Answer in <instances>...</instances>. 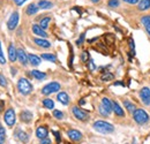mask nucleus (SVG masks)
Wrapping results in <instances>:
<instances>
[{
	"label": "nucleus",
	"mask_w": 150,
	"mask_h": 144,
	"mask_svg": "<svg viewBox=\"0 0 150 144\" xmlns=\"http://www.w3.org/2000/svg\"><path fill=\"white\" fill-rule=\"evenodd\" d=\"M139 9L140 11H147L150 8V0H140L139 1Z\"/></svg>",
	"instance_id": "22"
},
{
	"label": "nucleus",
	"mask_w": 150,
	"mask_h": 144,
	"mask_svg": "<svg viewBox=\"0 0 150 144\" xmlns=\"http://www.w3.org/2000/svg\"><path fill=\"white\" fill-rule=\"evenodd\" d=\"M72 111H73V114H74L75 118L79 119V120H81V121H87V120L89 119V114H88L86 111H83L82 108L77 107V106H74Z\"/></svg>",
	"instance_id": "8"
},
{
	"label": "nucleus",
	"mask_w": 150,
	"mask_h": 144,
	"mask_svg": "<svg viewBox=\"0 0 150 144\" xmlns=\"http://www.w3.org/2000/svg\"><path fill=\"white\" fill-rule=\"evenodd\" d=\"M8 58L12 62H14L18 59V50L15 49V46L13 44H11L8 46Z\"/></svg>",
	"instance_id": "12"
},
{
	"label": "nucleus",
	"mask_w": 150,
	"mask_h": 144,
	"mask_svg": "<svg viewBox=\"0 0 150 144\" xmlns=\"http://www.w3.org/2000/svg\"><path fill=\"white\" fill-rule=\"evenodd\" d=\"M83 40H84V34H81V36H80V38L77 39L76 44H77V45H81V44L83 43Z\"/></svg>",
	"instance_id": "37"
},
{
	"label": "nucleus",
	"mask_w": 150,
	"mask_h": 144,
	"mask_svg": "<svg viewBox=\"0 0 150 144\" xmlns=\"http://www.w3.org/2000/svg\"><path fill=\"white\" fill-rule=\"evenodd\" d=\"M18 89H19V91L22 95L25 96V95H29L33 91V85L27 78L21 77L19 80V82H18Z\"/></svg>",
	"instance_id": "3"
},
{
	"label": "nucleus",
	"mask_w": 150,
	"mask_h": 144,
	"mask_svg": "<svg viewBox=\"0 0 150 144\" xmlns=\"http://www.w3.org/2000/svg\"><path fill=\"white\" fill-rule=\"evenodd\" d=\"M57 99L64 105H67L69 103V97H68V95L66 92H59L58 96H57Z\"/></svg>",
	"instance_id": "17"
},
{
	"label": "nucleus",
	"mask_w": 150,
	"mask_h": 144,
	"mask_svg": "<svg viewBox=\"0 0 150 144\" xmlns=\"http://www.w3.org/2000/svg\"><path fill=\"white\" fill-rule=\"evenodd\" d=\"M133 118L134 120L139 124V125H144L149 121V115L148 113L144 111V109H141V108H137L133 112Z\"/></svg>",
	"instance_id": "2"
},
{
	"label": "nucleus",
	"mask_w": 150,
	"mask_h": 144,
	"mask_svg": "<svg viewBox=\"0 0 150 144\" xmlns=\"http://www.w3.org/2000/svg\"><path fill=\"white\" fill-rule=\"evenodd\" d=\"M28 59H29V62L33 66H38L40 64V58L38 55H36V54H29L28 55Z\"/></svg>",
	"instance_id": "21"
},
{
	"label": "nucleus",
	"mask_w": 150,
	"mask_h": 144,
	"mask_svg": "<svg viewBox=\"0 0 150 144\" xmlns=\"http://www.w3.org/2000/svg\"><path fill=\"white\" fill-rule=\"evenodd\" d=\"M67 135H68V137H69L72 141H75V142H77V141H80V140L82 138L81 131H79V130H76V129H71V130H68Z\"/></svg>",
	"instance_id": "11"
},
{
	"label": "nucleus",
	"mask_w": 150,
	"mask_h": 144,
	"mask_svg": "<svg viewBox=\"0 0 150 144\" xmlns=\"http://www.w3.org/2000/svg\"><path fill=\"white\" fill-rule=\"evenodd\" d=\"M0 127H1V126H0Z\"/></svg>",
	"instance_id": "47"
},
{
	"label": "nucleus",
	"mask_w": 150,
	"mask_h": 144,
	"mask_svg": "<svg viewBox=\"0 0 150 144\" xmlns=\"http://www.w3.org/2000/svg\"><path fill=\"white\" fill-rule=\"evenodd\" d=\"M42 59L44 60H47V61H51V62H56L57 58L54 54H49V53H44L42 54Z\"/></svg>",
	"instance_id": "26"
},
{
	"label": "nucleus",
	"mask_w": 150,
	"mask_h": 144,
	"mask_svg": "<svg viewBox=\"0 0 150 144\" xmlns=\"http://www.w3.org/2000/svg\"><path fill=\"white\" fill-rule=\"evenodd\" d=\"M25 1H27V0H14V2H15L16 6H22Z\"/></svg>",
	"instance_id": "40"
},
{
	"label": "nucleus",
	"mask_w": 150,
	"mask_h": 144,
	"mask_svg": "<svg viewBox=\"0 0 150 144\" xmlns=\"http://www.w3.org/2000/svg\"><path fill=\"white\" fill-rule=\"evenodd\" d=\"M129 46H131V50H132V54H134L135 52H134V43H133V40H129Z\"/></svg>",
	"instance_id": "42"
},
{
	"label": "nucleus",
	"mask_w": 150,
	"mask_h": 144,
	"mask_svg": "<svg viewBox=\"0 0 150 144\" xmlns=\"http://www.w3.org/2000/svg\"><path fill=\"white\" fill-rule=\"evenodd\" d=\"M81 58H82V61H87V60H88V58H89V55H88L87 52H83L82 55H81Z\"/></svg>",
	"instance_id": "38"
},
{
	"label": "nucleus",
	"mask_w": 150,
	"mask_h": 144,
	"mask_svg": "<svg viewBox=\"0 0 150 144\" xmlns=\"http://www.w3.org/2000/svg\"><path fill=\"white\" fill-rule=\"evenodd\" d=\"M38 9H39V7H38L37 5L31 4V5H29L28 8H27V14H28V15H34V14L37 13Z\"/></svg>",
	"instance_id": "24"
},
{
	"label": "nucleus",
	"mask_w": 150,
	"mask_h": 144,
	"mask_svg": "<svg viewBox=\"0 0 150 144\" xmlns=\"http://www.w3.org/2000/svg\"><path fill=\"white\" fill-rule=\"evenodd\" d=\"M0 87H7V80L2 74H0Z\"/></svg>",
	"instance_id": "34"
},
{
	"label": "nucleus",
	"mask_w": 150,
	"mask_h": 144,
	"mask_svg": "<svg viewBox=\"0 0 150 144\" xmlns=\"http://www.w3.org/2000/svg\"><path fill=\"white\" fill-rule=\"evenodd\" d=\"M19 18H20V16L18 12L12 13V15L9 16L8 22H7V27H8L9 30H15V29H16V27H18V24H19Z\"/></svg>",
	"instance_id": "7"
},
{
	"label": "nucleus",
	"mask_w": 150,
	"mask_h": 144,
	"mask_svg": "<svg viewBox=\"0 0 150 144\" xmlns=\"http://www.w3.org/2000/svg\"><path fill=\"white\" fill-rule=\"evenodd\" d=\"M50 21H51V18H42V20H40V23H39L40 28H43V29H46V28L49 27V23H50Z\"/></svg>",
	"instance_id": "28"
},
{
	"label": "nucleus",
	"mask_w": 150,
	"mask_h": 144,
	"mask_svg": "<svg viewBox=\"0 0 150 144\" xmlns=\"http://www.w3.org/2000/svg\"><path fill=\"white\" fill-rule=\"evenodd\" d=\"M31 75L36 78V80H44L46 77V74L43 72H39V71H31Z\"/></svg>",
	"instance_id": "25"
},
{
	"label": "nucleus",
	"mask_w": 150,
	"mask_h": 144,
	"mask_svg": "<svg viewBox=\"0 0 150 144\" xmlns=\"http://www.w3.org/2000/svg\"><path fill=\"white\" fill-rule=\"evenodd\" d=\"M15 136L19 138L22 143H27V142L29 141V136L27 135V133L23 131V130H21V129H16V131H15Z\"/></svg>",
	"instance_id": "13"
},
{
	"label": "nucleus",
	"mask_w": 150,
	"mask_h": 144,
	"mask_svg": "<svg viewBox=\"0 0 150 144\" xmlns=\"http://www.w3.org/2000/svg\"><path fill=\"white\" fill-rule=\"evenodd\" d=\"M112 111H113L112 102H111L109 98H103V99H102V103H100V105H99V113H100L103 116H108Z\"/></svg>",
	"instance_id": "4"
},
{
	"label": "nucleus",
	"mask_w": 150,
	"mask_h": 144,
	"mask_svg": "<svg viewBox=\"0 0 150 144\" xmlns=\"http://www.w3.org/2000/svg\"><path fill=\"white\" fill-rule=\"evenodd\" d=\"M47 135H49V130H47V128L45 126H40L36 129V136H37L39 140L46 138Z\"/></svg>",
	"instance_id": "10"
},
{
	"label": "nucleus",
	"mask_w": 150,
	"mask_h": 144,
	"mask_svg": "<svg viewBox=\"0 0 150 144\" xmlns=\"http://www.w3.org/2000/svg\"><path fill=\"white\" fill-rule=\"evenodd\" d=\"M91 1H93V2H98L99 0H91Z\"/></svg>",
	"instance_id": "45"
},
{
	"label": "nucleus",
	"mask_w": 150,
	"mask_h": 144,
	"mask_svg": "<svg viewBox=\"0 0 150 144\" xmlns=\"http://www.w3.org/2000/svg\"><path fill=\"white\" fill-rule=\"evenodd\" d=\"M6 140V130L4 129V127H0V144H4Z\"/></svg>",
	"instance_id": "29"
},
{
	"label": "nucleus",
	"mask_w": 150,
	"mask_h": 144,
	"mask_svg": "<svg viewBox=\"0 0 150 144\" xmlns=\"http://www.w3.org/2000/svg\"><path fill=\"white\" fill-rule=\"evenodd\" d=\"M88 67H89V69H90V71H95V69H96V66H95V64H94V61H93V60H89Z\"/></svg>",
	"instance_id": "36"
},
{
	"label": "nucleus",
	"mask_w": 150,
	"mask_h": 144,
	"mask_svg": "<svg viewBox=\"0 0 150 144\" xmlns=\"http://www.w3.org/2000/svg\"><path fill=\"white\" fill-rule=\"evenodd\" d=\"M52 6L53 5L46 0H39V2H38V7L42 9H50V8H52Z\"/></svg>",
	"instance_id": "23"
},
{
	"label": "nucleus",
	"mask_w": 150,
	"mask_h": 144,
	"mask_svg": "<svg viewBox=\"0 0 150 144\" xmlns=\"http://www.w3.org/2000/svg\"><path fill=\"white\" fill-rule=\"evenodd\" d=\"M43 105H44V107L50 108V109H52V108L54 107V103H53V100H52V99H49V98H46V99L43 100Z\"/></svg>",
	"instance_id": "27"
},
{
	"label": "nucleus",
	"mask_w": 150,
	"mask_h": 144,
	"mask_svg": "<svg viewBox=\"0 0 150 144\" xmlns=\"http://www.w3.org/2000/svg\"><path fill=\"white\" fill-rule=\"evenodd\" d=\"M33 31H34L35 35L42 37V38L47 37V34H46V32L44 31V29L40 28V25H38V24H34V25H33Z\"/></svg>",
	"instance_id": "14"
},
{
	"label": "nucleus",
	"mask_w": 150,
	"mask_h": 144,
	"mask_svg": "<svg viewBox=\"0 0 150 144\" xmlns=\"http://www.w3.org/2000/svg\"><path fill=\"white\" fill-rule=\"evenodd\" d=\"M53 116L58 119V120H61L62 118H64V113L61 112V111H58V109H54L53 111Z\"/></svg>",
	"instance_id": "31"
},
{
	"label": "nucleus",
	"mask_w": 150,
	"mask_h": 144,
	"mask_svg": "<svg viewBox=\"0 0 150 144\" xmlns=\"http://www.w3.org/2000/svg\"><path fill=\"white\" fill-rule=\"evenodd\" d=\"M94 129L98 133H102V134H111L114 131V127L106 122V121H103V120H98L94 124Z\"/></svg>",
	"instance_id": "1"
},
{
	"label": "nucleus",
	"mask_w": 150,
	"mask_h": 144,
	"mask_svg": "<svg viewBox=\"0 0 150 144\" xmlns=\"http://www.w3.org/2000/svg\"><path fill=\"white\" fill-rule=\"evenodd\" d=\"M133 144H136V141H135V140H134V141H133Z\"/></svg>",
	"instance_id": "46"
},
{
	"label": "nucleus",
	"mask_w": 150,
	"mask_h": 144,
	"mask_svg": "<svg viewBox=\"0 0 150 144\" xmlns=\"http://www.w3.org/2000/svg\"><path fill=\"white\" fill-rule=\"evenodd\" d=\"M34 42L37 44L38 46L44 47V49H47V47L51 46V43H50L49 40H46V39H43V38H35Z\"/></svg>",
	"instance_id": "18"
},
{
	"label": "nucleus",
	"mask_w": 150,
	"mask_h": 144,
	"mask_svg": "<svg viewBox=\"0 0 150 144\" xmlns=\"http://www.w3.org/2000/svg\"><path fill=\"white\" fill-rule=\"evenodd\" d=\"M11 71H12V75H13V76H14V75H15V74H16V69H14V68H12V69H11Z\"/></svg>",
	"instance_id": "44"
},
{
	"label": "nucleus",
	"mask_w": 150,
	"mask_h": 144,
	"mask_svg": "<svg viewBox=\"0 0 150 144\" xmlns=\"http://www.w3.org/2000/svg\"><path fill=\"white\" fill-rule=\"evenodd\" d=\"M53 134L56 135V137H57V142L59 143V141H60V136H59V133H58V131H53Z\"/></svg>",
	"instance_id": "43"
},
{
	"label": "nucleus",
	"mask_w": 150,
	"mask_h": 144,
	"mask_svg": "<svg viewBox=\"0 0 150 144\" xmlns=\"http://www.w3.org/2000/svg\"><path fill=\"white\" fill-rule=\"evenodd\" d=\"M124 1L127 2V4H132V5H135V4L139 2V0H124Z\"/></svg>",
	"instance_id": "41"
},
{
	"label": "nucleus",
	"mask_w": 150,
	"mask_h": 144,
	"mask_svg": "<svg viewBox=\"0 0 150 144\" xmlns=\"http://www.w3.org/2000/svg\"><path fill=\"white\" fill-rule=\"evenodd\" d=\"M112 108L114 111V113L118 115V116H124V109L120 107V105L117 103V102H112Z\"/></svg>",
	"instance_id": "20"
},
{
	"label": "nucleus",
	"mask_w": 150,
	"mask_h": 144,
	"mask_svg": "<svg viewBox=\"0 0 150 144\" xmlns=\"http://www.w3.org/2000/svg\"><path fill=\"white\" fill-rule=\"evenodd\" d=\"M60 90V84L58 82H51L49 84H46L43 89H42V93L43 95H51L53 92Z\"/></svg>",
	"instance_id": "6"
},
{
	"label": "nucleus",
	"mask_w": 150,
	"mask_h": 144,
	"mask_svg": "<svg viewBox=\"0 0 150 144\" xmlns=\"http://www.w3.org/2000/svg\"><path fill=\"white\" fill-rule=\"evenodd\" d=\"M124 105L127 107V109H128L129 112H134V111H135V106L132 104L131 102H128V100H125V102H124Z\"/></svg>",
	"instance_id": "30"
},
{
	"label": "nucleus",
	"mask_w": 150,
	"mask_h": 144,
	"mask_svg": "<svg viewBox=\"0 0 150 144\" xmlns=\"http://www.w3.org/2000/svg\"><path fill=\"white\" fill-rule=\"evenodd\" d=\"M16 121V116H15V112L13 108H8L5 113V122L8 127H13L15 125Z\"/></svg>",
	"instance_id": "5"
},
{
	"label": "nucleus",
	"mask_w": 150,
	"mask_h": 144,
	"mask_svg": "<svg viewBox=\"0 0 150 144\" xmlns=\"http://www.w3.org/2000/svg\"><path fill=\"white\" fill-rule=\"evenodd\" d=\"M108 6L110 7H118L119 6V0H109L108 1Z\"/></svg>",
	"instance_id": "33"
},
{
	"label": "nucleus",
	"mask_w": 150,
	"mask_h": 144,
	"mask_svg": "<svg viewBox=\"0 0 150 144\" xmlns=\"http://www.w3.org/2000/svg\"><path fill=\"white\" fill-rule=\"evenodd\" d=\"M112 78H113V75L111 73H106L105 75L102 76V80H103V81H110V80H112Z\"/></svg>",
	"instance_id": "35"
},
{
	"label": "nucleus",
	"mask_w": 150,
	"mask_h": 144,
	"mask_svg": "<svg viewBox=\"0 0 150 144\" xmlns=\"http://www.w3.org/2000/svg\"><path fill=\"white\" fill-rule=\"evenodd\" d=\"M140 98L144 105H150V89L144 87L140 91Z\"/></svg>",
	"instance_id": "9"
},
{
	"label": "nucleus",
	"mask_w": 150,
	"mask_h": 144,
	"mask_svg": "<svg viewBox=\"0 0 150 144\" xmlns=\"http://www.w3.org/2000/svg\"><path fill=\"white\" fill-rule=\"evenodd\" d=\"M40 144H51V140L50 138H44V140H40Z\"/></svg>",
	"instance_id": "39"
},
{
	"label": "nucleus",
	"mask_w": 150,
	"mask_h": 144,
	"mask_svg": "<svg viewBox=\"0 0 150 144\" xmlns=\"http://www.w3.org/2000/svg\"><path fill=\"white\" fill-rule=\"evenodd\" d=\"M18 59H19V61L22 64V65H27L28 64V61H29V59H28V55L27 53L23 51V50H18Z\"/></svg>",
	"instance_id": "15"
},
{
	"label": "nucleus",
	"mask_w": 150,
	"mask_h": 144,
	"mask_svg": "<svg viewBox=\"0 0 150 144\" xmlns=\"http://www.w3.org/2000/svg\"><path fill=\"white\" fill-rule=\"evenodd\" d=\"M141 23L144 25L147 32L149 34V36H150V15H144V16H142V18H141Z\"/></svg>",
	"instance_id": "19"
},
{
	"label": "nucleus",
	"mask_w": 150,
	"mask_h": 144,
	"mask_svg": "<svg viewBox=\"0 0 150 144\" xmlns=\"http://www.w3.org/2000/svg\"><path fill=\"white\" fill-rule=\"evenodd\" d=\"M20 116H21V120H22L23 122L28 124V122H30L31 119H33V113L29 112V111H22L21 114H20Z\"/></svg>",
	"instance_id": "16"
},
{
	"label": "nucleus",
	"mask_w": 150,
	"mask_h": 144,
	"mask_svg": "<svg viewBox=\"0 0 150 144\" xmlns=\"http://www.w3.org/2000/svg\"><path fill=\"white\" fill-rule=\"evenodd\" d=\"M0 64H1V65H5V64H6V58H5V55H4V52H2L1 42H0Z\"/></svg>",
	"instance_id": "32"
}]
</instances>
